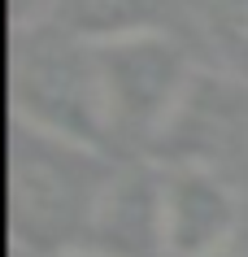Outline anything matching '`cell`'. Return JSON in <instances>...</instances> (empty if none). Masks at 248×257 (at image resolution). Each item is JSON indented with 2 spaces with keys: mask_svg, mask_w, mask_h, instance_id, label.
<instances>
[{
  "mask_svg": "<svg viewBox=\"0 0 248 257\" xmlns=\"http://www.w3.org/2000/svg\"><path fill=\"white\" fill-rule=\"evenodd\" d=\"M109 166L96 144L53 136L18 122L14 136V231L31 253L83 248L96 205L109 183Z\"/></svg>",
  "mask_w": 248,
  "mask_h": 257,
  "instance_id": "obj_1",
  "label": "cell"
},
{
  "mask_svg": "<svg viewBox=\"0 0 248 257\" xmlns=\"http://www.w3.org/2000/svg\"><path fill=\"white\" fill-rule=\"evenodd\" d=\"M105 136L161 140L196 87L192 57L165 31H139L92 44Z\"/></svg>",
  "mask_w": 248,
  "mask_h": 257,
  "instance_id": "obj_2",
  "label": "cell"
},
{
  "mask_svg": "<svg viewBox=\"0 0 248 257\" xmlns=\"http://www.w3.org/2000/svg\"><path fill=\"white\" fill-rule=\"evenodd\" d=\"M14 100L18 122H27V126L79 140V144H96V149L105 140L92 44L74 40L70 31H57V35L31 31L18 44Z\"/></svg>",
  "mask_w": 248,
  "mask_h": 257,
  "instance_id": "obj_3",
  "label": "cell"
},
{
  "mask_svg": "<svg viewBox=\"0 0 248 257\" xmlns=\"http://www.w3.org/2000/svg\"><path fill=\"white\" fill-rule=\"evenodd\" d=\"M239 231V196L213 166H161V253L213 257L226 253Z\"/></svg>",
  "mask_w": 248,
  "mask_h": 257,
  "instance_id": "obj_4",
  "label": "cell"
},
{
  "mask_svg": "<svg viewBox=\"0 0 248 257\" xmlns=\"http://www.w3.org/2000/svg\"><path fill=\"white\" fill-rule=\"evenodd\" d=\"M83 248H92L100 257L161 253V170H148V166L113 170Z\"/></svg>",
  "mask_w": 248,
  "mask_h": 257,
  "instance_id": "obj_5",
  "label": "cell"
},
{
  "mask_svg": "<svg viewBox=\"0 0 248 257\" xmlns=\"http://www.w3.org/2000/svg\"><path fill=\"white\" fill-rule=\"evenodd\" d=\"M161 0H57L53 14L61 18V31H70L83 44H105L118 35H139L157 27Z\"/></svg>",
  "mask_w": 248,
  "mask_h": 257,
  "instance_id": "obj_6",
  "label": "cell"
},
{
  "mask_svg": "<svg viewBox=\"0 0 248 257\" xmlns=\"http://www.w3.org/2000/svg\"><path fill=\"white\" fill-rule=\"evenodd\" d=\"M48 257H100V253H92V248H66V253H48Z\"/></svg>",
  "mask_w": 248,
  "mask_h": 257,
  "instance_id": "obj_7",
  "label": "cell"
},
{
  "mask_svg": "<svg viewBox=\"0 0 248 257\" xmlns=\"http://www.w3.org/2000/svg\"><path fill=\"white\" fill-rule=\"evenodd\" d=\"M213 257H235V253H231V248H226V253H213Z\"/></svg>",
  "mask_w": 248,
  "mask_h": 257,
  "instance_id": "obj_8",
  "label": "cell"
}]
</instances>
